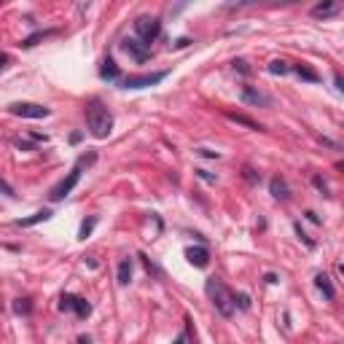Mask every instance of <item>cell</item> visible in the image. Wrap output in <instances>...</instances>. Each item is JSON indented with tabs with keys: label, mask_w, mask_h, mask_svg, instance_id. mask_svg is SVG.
Wrapping results in <instances>:
<instances>
[{
	"label": "cell",
	"mask_w": 344,
	"mask_h": 344,
	"mask_svg": "<svg viewBox=\"0 0 344 344\" xmlns=\"http://www.w3.org/2000/svg\"><path fill=\"white\" fill-rule=\"evenodd\" d=\"M86 126H89V132L97 137V140H105V137L111 135L113 116L108 111V105H105L100 97H92L86 102Z\"/></svg>",
	"instance_id": "obj_1"
},
{
	"label": "cell",
	"mask_w": 344,
	"mask_h": 344,
	"mask_svg": "<svg viewBox=\"0 0 344 344\" xmlns=\"http://www.w3.org/2000/svg\"><path fill=\"white\" fill-rule=\"evenodd\" d=\"M205 291H207V296H210V301H212V306L223 315V317H231L234 315V301H231V293L226 291V285L218 280V277H210L207 282H205Z\"/></svg>",
	"instance_id": "obj_2"
},
{
	"label": "cell",
	"mask_w": 344,
	"mask_h": 344,
	"mask_svg": "<svg viewBox=\"0 0 344 344\" xmlns=\"http://www.w3.org/2000/svg\"><path fill=\"white\" fill-rule=\"evenodd\" d=\"M161 35V22L156 16H137L135 19V38L143 41L146 46H151Z\"/></svg>",
	"instance_id": "obj_3"
},
{
	"label": "cell",
	"mask_w": 344,
	"mask_h": 344,
	"mask_svg": "<svg viewBox=\"0 0 344 344\" xmlns=\"http://www.w3.org/2000/svg\"><path fill=\"white\" fill-rule=\"evenodd\" d=\"M164 78H167V70H156V73H143V76H126L118 84H121V89H148L161 84Z\"/></svg>",
	"instance_id": "obj_4"
},
{
	"label": "cell",
	"mask_w": 344,
	"mask_h": 344,
	"mask_svg": "<svg viewBox=\"0 0 344 344\" xmlns=\"http://www.w3.org/2000/svg\"><path fill=\"white\" fill-rule=\"evenodd\" d=\"M8 113L19 116V118H49L51 116V111L46 105H38V102H11Z\"/></svg>",
	"instance_id": "obj_5"
},
{
	"label": "cell",
	"mask_w": 344,
	"mask_h": 344,
	"mask_svg": "<svg viewBox=\"0 0 344 344\" xmlns=\"http://www.w3.org/2000/svg\"><path fill=\"white\" fill-rule=\"evenodd\" d=\"M78 180H81V167H78V164H76V167L73 170H70L65 177H62V180H59L54 188H51V194H49V199L51 202H62L70 191H73V188L78 186Z\"/></svg>",
	"instance_id": "obj_6"
},
{
	"label": "cell",
	"mask_w": 344,
	"mask_h": 344,
	"mask_svg": "<svg viewBox=\"0 0 344 344\" xmlns=\"http://www.w3.org/2000/svg\"><path fill=\"white\" fill-rule=\"evenodd\" d=\"M59 310L62 312H76L78 317H89L92 315V304L78 299V296H70V293H62V299H59Z\"/></svg>",
	"instance_id": "obj_7"
},
{
	"label": "cell",
	"mask_w": 344,
	"mask_h": 344,
	"mask_svg": "<svg viewBox=\"0 0 344 344\" xmlns=\"http://www.w3.org/2000/svg\"><path fill=\"white\" fill-rule=\"evenodd\" d=\"M121 49L132 57L135 62H148V59H151V46H146L143 41H137V38H124Z\"/></svg>",
	"instance_id": "obj_8"
},
{
	"label": "cell",
	"mask_w": 344,
	"mask_h": 344,
	"mask_svg": "<svg viewBox=\"0 0 344 344\" xmlns=\"http://www.w3.org/2000/svg\"><path fill=\"white\" fill-rule=\"evenodd\" d=\"M242 102L253 105V108H271V97L256 86H242Z\"/></svg>",
	"instance_id": "obj_9"
},
{
	"label": "cell",
	"mask_w": 344,
	"mask_h": 344,
	"mask_svg": "<svg viewBox=\"0 0 344 344\" xmlns=\"http://www.w3.org/2000/svg\"><path fill=\"white\" fill-rule=\"evenodd\" d=\"M186 258H188V264L196 266V269H205V266L210 264V253H207V247H205V245L188 247V250H186Z\"/></svg>",
	"instance_id": "obj_10"
},
{
	"label": "cell",
	"mask_w": 344,
	"mask_h": 344,
	"mask_svg": "<svg viewBox=\"0 0 344 344\" xmlns=\"http://www.w3.org/2000/svg\"><path fill=\"white\" fill-rule=\"evenodd\" d=\"M269 191H271V196L280 199V202H288V199H291V188H288V183H285V177H280V175H275V177L269 180Z\"/></svg>",
	"instance_id": "obj_11"
},
{
	"label": "cell",
	"mask_w": 344,
	"mask_h": 344,
	"mask_svg": "<svg viewBox=\"0 0 344 344\" xmlns=\"http://www.w3.org/2000/svg\"><path fill=\"white\" fill-rule=\"evenodd\" d=\"M315 285H317V291L323 293L328 301H334V299H336V288L331 285V277H328V275H323V271H320V275L315 277Z\"/></svg>",
	"instance_id": "obj_12"
},
{
	"label": "cell",
	"mask_w": 344,
	"mask_h": 344,
	"mask_svg": "<svg viewBox=\"0 0 344 344\" xmlns=\"http://www.w3.org/2000/svg\"><path fill=\"white\" fill-rule=\"evenodd\" d=\"M339 14V3H317V6H312V16L315 19H328V16H336Z\"/></svg>",
	"instance_id": "obj_13"
},
{
	"label": "cell",
	"mask_w": 344,
	"mask_h": 344,
	"mask_svg": "<svg viewBox=\"0 0 344 344\" xmlns=\"http://www.w3.org/2000/svg\"><path fill=\"white\" fill-rule=\"evenodd\" d=\"M100 76L105 81H118V78H121V70H118V65L113 62L111 57H105L102 59V67H100Z\"/></svg>",
	"instance_id": "obj_14"
},
{
	"label": "cell",
	"mask_w": 344,
	"mask_h": 344,
	"mask_svg": "<svg viewBox=\"0 0 344 344\" xmlns=\"http://www.w3.org/2000/svg\"><path fill=\"white\" fill-rule=\"evenodd\" d=\"M223 116H226L231 124H240V126H247V129H256V132H264V126H261L258 121H253V118H247V116H242V113H229V111H226Z\"/></svg>",
	"instance_id": "obj_15"
},
{
	"label": "cell",
	"mask_w": 344,
	"mask_h": 344,
	"mask_svg": "<svg viewBox=\"0 0 344 344\" xmlns=\"http://www.w3.org/2000/svg\"><path fill=\"white\" fill-rule=\"evenodd\" d=\"M49 218H51V210H38V212H32L30 218H19V221H16V226L27 229V226H35V223H43V221H49Z\"/></svg>",
	"instance_id": "obj_16"
},
{
	"label": "cell",
	"mask_w": 344,
	"mask_h": 344,
	"mask_svg": "<svg viewBox=\"0 0 344 344\" xmlns=\"http://www.w3.org/2000/svg\"><path fill=\"white\" fill-rule=\"evenodd\" d=\"M293 70H296V76H299L301 81H310V84H320V73L317 70H312L310 65H293Z\"/></svg>",
	"instance_id": "obj_17"
},
{
	"label": "cell",
	"mask_w": 344,
	"mask_h": 344,
	"mask_svg": "<svg viewBox=\"0 0 344 344\" xmlns=\"http://www.w3.org/2000/svg\"><path fill=\"white\" fill-rule=\"evenodd\" d=\"M132 282V258H124L118 264V285H129Z\"/></svg>",
	"instance_id": "obj_18"
},
{
	"label": "cell",
	"mask_w": 344,
	"mask_h": 344,
	"mask_svg": "<svg viewBox=\"0 0 344 344\" xmlns=\"http://www.w3.org/2000/svg\"><path fill=\"white\" fill-rule=\"evenodd\" d=\"M49 35H57V30H43V32H35V35H30V38H25L19 46H25V49H32L38 41H43V38H49Z\"/></svg>",
	"instance_id": "obj_19"
},
{
	"label": "cell",
	"mask_w": 344,
	"mask_h": 344,
	"mask_svg": "<svg viewBox=\"0 0 344 344\" xmlns=\"http://www.w3.org/2000/svg\"><path fill=\"white\" fill-rule=\"evenodd\" d=\"M94 226H97V218L92 215V218H86L84 223H81V229H78V237H81V240H86V237L94 231Z\"/></svg>",
	"instance_id": "obj_20"
},
{
	"label": "cell",
	"mask_w": 344,
	"mask_h": 344,
	"mask_svg": "<svg viewBox=\"0 0 344 344\" xmlns=\"http://www.w3.org/2000/svg\"><path fill=\"white\" fill-rule=\"evenodd\" d=\"M288 62H282V59H275V62H269V73L271 76H285L288 73Z\"/></svg>",
	"instance_id": "obj_21"
},
{
	"label": "cell",
	"mask_w": 344,
	"mask_h": 344,
	"mask_svg": "<svg viewBox=\"0 0 344 344\" xmlns=\"http://www.w3.org/2000/svg\"><path fill=\"white\" fill-rule=\"evenodd\" d=\"M14 312H16V315H30V312H32L30 299H16V301H14Z\"/></svg>",
	"instance_id": "obj_22"
},
{
	"label": "cell",
	"mask_w": 344,
	"mask_h": 344,
	"mask_svg": "<svg viewBox=\"0 0 344 344\" xmlns=\"http://www.w3.org/2000/svg\"><path fill=\"white\" fill-rule=\"evenodd\" d=\"M231 301H234V306H240V310H250V296H247V293L231 296Z\"/></svg>",
	"instance_id": "obj_23"
},
{
	"label": "cell",
	"mask_w": 344,
	"mask_h": 344,
	"mask_svg": "<svg viewBox=\"0 0 344 344\" xmlns=\"http://www.w3.org/2000/svg\"><path fill=\"white\" fill-rule=\"evenodd\" d=\"M231 65H234V70H237V73H242V76H250V73H253V70H250V65H247L245 59H234Z\"/></svg>",
	"instance_id": "obj_24"
},
{
	"label": "cell",
	"mask_w": 344,
	"mask_h": 344,
	"mask_svg": "<svg viewBox=\"0 0 344 344\" xmlns=\"http://www.w3.org/2000/svg\"><path fill=\"white\" fill-rule=\"evenodd\" d=\"M312 183H315L317 191H323V196H331V194H328V186H325V180H323L320 175H315V177H312Z\"/></svg>",
	"instance_id": "obj_25"
},
{
	"label": "cell",
	"mask_w": 344,
	"mask_h": 344,
	"mask_svg": "<svg viewBox=\"0 0 344 344\" xmlns=\"http://www.w3.org/2000/svg\"><path fill=\"white\" fill-rule=\"evenodd\" d=\"M296 234H299V237H301V240H304V245H306V247H315V242L310 240V237H306V231H304V229L299 226V223H296Z\"/></svg>",
	"instance_id": "obj_26"
},
{
	"label": "cell",
	"mask_w": 344,
	"mask_h": 344,
	"mask_svg": "<svg viewBox=\"0 0 344 344\" xmlns=\"http://www.w3.org/2000/svg\"><path fill=\"white\" fill-rule=\"evenodd\" d=\"M199 177H202V180H207V183H215V175H210L207 170H194Z\"/></svg>",
	"instance_id": "obj_27"
},
{
	"label": "cell",
	"mask_w": 344,
	"mask_h": 344,
	"mask_svg": "<svg viewBox=\"0 0 344 344\" xmlns=\"http://www.w3.org/2000/svg\"><path fill=\"white\" fill-rule=\"evenodd\" d=\"M245 177H247V183H258L261 180V175H256L250 167H245Z\"/></svg>",
	"instance_id": "obj_28"
},
{
	"label": "cell",
	"mask_w": 344,
	"mask_h": 344,
	"mask_svg": "<svg viewBox=\"0 0 344 344\" xmlns=\"http://www.w3.org/2000/svg\"><path fill=\"white\" fill-rule=\"evenodd\" d=\"M0 191H3L6 196H16V194H14V188H11V186L3 180V177H0Z\"/></svg>",
	"instance_id": "obj_29"
},
{
	"label": "cell",
	"mask_w": 344,
	"mask_h": 344,
	"mask_svg": "<svg viewBox=\"0 0 344 344\" xmlns=\"http://www.w3.org/2000/svg\"><path fill=\"white\" fill-rule=\"evenodd\" d=\"M196 153H199V156H205V159H218V153H215V151H210V148H199Z\"/></svg>",
	"instance_id": "obj_30"
},
{
	"label": "cell",
	"mask_w": 344,
	"mask_h": 344,
	"mask_svg": "<svg viewBox=\"0 0 344 344\" xmlns=\"http://www.w3.org/2000/svg\"><path fill=\"white\" fill-rule=\"evenodd\" d=\"M30 137L35 140V143H49V137H46V135H38V132H30Z\"/></svg>",
	"instance_id": "obj_31"
},
{
	"label": "cell",
	"mask_w": 344,
	"mask_h": 344,
	"mask_svg": "<svg viewBox=\"0 0 344 344\" xmlns=\"http://www.w3.org/2000/svg\"><path fill=\"white\" fill-rule=\"evenodd\" d=\"M334 84H336V89H339V92L344 89V81H341V76H339V73L334 76Z\"/></svg>",
	"instance_id": "obj_32"
},
{
	"label": "cell",
	"mask_w": 344,
	"mask_h": 344,
	"mask_svg": "<svg viewBox=\"0 0 344 344\" xmlns=\"http://www.w3.org/2000/svg\"><path fill=\"white\" fill-rule=\"evenodd\" d=\"M264 280H266V282H269V285H277V282H280V280H277V275H266V277H264Z\"/></svg>",
	"instance_id": "obj_33"
},
{
	"label": "cell",
	"mask_w": 344,
	"mask_h": 344,
	"mask_svg": "<svg viewBox=\"0 0 344 344\" xmlns=\"http://www.w3.org/2000/svg\"><path fill=\"white\" fill-rule=\"evenodd\" d=\"M8 65V54H3V51H0V70H3Z\"/></svg>",
	"instance_id": "obj_34"
},
{
	"label": "cell",
	"mask_w": 344,
	"mask_h": 344,
	"mask_svg": "<svg viewBox=\"0 0 344 344\" xmlns=\"http://www.w3.org/2000/svg\"><path fill=\"white\" fill-rule=\"evenodd\" d=\"M175 344H188V334H180V336L175 339Z\"/></svg>",
	"instance_id": "obj_35"
},
{
	"label": "cell",
	"mask_w": 344,
	"mask_h": 344,
	"mask_svg": "<svg viewBox=\"0 0 344 344\" xmlns=\"http://www.w3.org/2000/svg\"><path fill=\"white\" fill-rule=\"evenodd\" d=\"M188 43H191V41H188V38H180V41H177L175 46H177V49H186V46H188Z\"/></svg>",
	"instance_id": "obj_36"
},
{
	"label": "cell",
	"mask_w": 344,
	"mask_h": 344,
	"mask_svg": "<svg viewBox=\"0 0 344 344\" xmlns=\"http://www.w3.org/2000/svg\"><path fill=\"white\" fill-rule=\"evenodd\" d=\"M306 218H310V221H312V223H320V218H317V215H315V212H312V210H310V212H306Z\"/></svg>",
	"instance_id": "obj_37"
},
{
	"label": "cell",
	"mask_w": 344,
	"mask_h": 344,
	"mask_svg": "<svg viewBox=\"0 0 344 344\" xmlns=\"http://www.w3.org/2000/svg\"><path fill=\"white\" fill-rule=\"evenodd\" d=\"M78 344H92V339L89 336H78Z\"/></svg>",
	"instance_id": "obj_38"
}]
</instances>
